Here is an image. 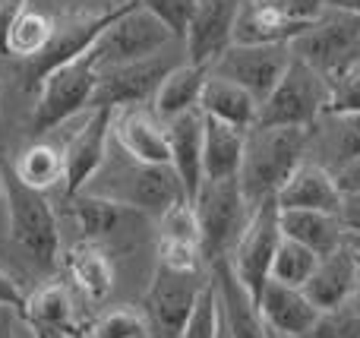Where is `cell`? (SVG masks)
Returning <instances> with one entry per match:
<instances>
[{
    "label": "cell",
    "instance_id": "27",
    "mask_svg": "<svg viewBox=\"0 0 360 338\" xmlns=\"http://www.w3.org/2000/svg\"><path fill=\"white\" fill-rule=\"evenodd\" d=\"M281 238L313 250L319 259L332 256L335 250H342L348 244V234H345L338 215L294 212V209H281Z\"/></svg>",
    "mask_w": 360,
    "mask_h": 338
},
{
    "label": "cell",
    "instance_id": "41",
    "mask_svg": "<svg viewBox=\"0 0 360 338\" xmlns=\"http://www.w3.org/2000/svg\"><path fill=\"white\" fill-rule=\"evenodd\" d=\"M25 301H29V294L19 288V282L0 269V310H16V313H22Z\"/></svg>",
    "mask_w": 360,
    "mask_h": 338
},
{
    "label": "cell",
    "instance_id": "11",
    "mask_svg": "<svg viewBox=\"0 0 360 338\" xmlns=\"http://www.w3.org/2000/svg\"><path fill=\"white\" fill-rule=\"evenodd\" d=\"M171 32L165 22H158L149 10L136 6V10L124 13L105 35L95 41V48L89 51L92 63L98 67V73L114 67H127V63H139L155 57L165 44L171 41Z\"/></svg>",
    "mask_w": 360,
    "mask_h": 338
},
{
    "label": "cell",
    "instance_id": "40",
    "mask_svg": "<svg viewBox=\"0 0 360 338\" xmlns=\"http://www.w3.org/2000/svg\"><path fill=\"white\" fill-rule=\"evenodd\" d=\"M272 4L278 6L281 13H288L291 19H297V22H304V25H310V22H316V19L326 13L329 0H272Z\"/></svg>",
    "mask_w": 360,
    "mask_h": 338
},
{
    "label": "cell",
    "instance_id": "39",
    "mask_svg": "<svg viewBox=\"0 0 360 338\" xmlns=\"http://www.w3.org/2000/svg\"><path fill=\"white\" fill-rule=\"evenodd\" d=\"M300 338H360V313H354L351 307L319 313L310 332H304Z\"/></svg>",
    "mask_w": 360,
    "mask_h": 338
},
{
    "label": "cell",
    "instance_id": "18",
    "mask_svg": "<svg viewBox=\"0 0 360 338\" xmlns=\"http://www.w3.org/2000/svg\"><path fill=\"white\" fill-rule=\"evenodd\" d=\"M357 263H360V256L351 250V244H345L342 250H335L332 256L319 259L313 278L304 285L307 301H310L319 313L345 310L357 288Z\"/></svg>",
    "mask_w": 360,
    "mask_h": 338
},
{
    "label": "cell",
    "instance_id": "1",
    "mask_svg": "<svg viewBox=\"0 0 360 338\" xmlns=\"http://www.w3.org/2000/svg\"><path fill=\"white\" fill-rule=\"evenodd\" d=\"M307 145H310V130H297V126H253L247 133L237 181L250 209L278 196L294 171L307 162Z\"/></svg>",
    "mask_w": 360,
    "mask_h": 338
},
{
    "label": "cell",
    "instance_id": "26",
    "mask_svg": "<svg viewBox=\"0 0 360 338\" xmlns=\"http://www.w3.org/2000/svg\"><path fill=\"white\" fill-rule=\"evenodd\" d=\"M247 133L215 117L202 124V174L205 181H237L243 164Z\"/></svg>",
    "mask_w": 360,
    "mask_h": 338
},
{
    "label": "cell",
    "instance_id": "29",
    "mask_svg": "<svg viewBox=\"0 0 360 338\" xmlns=\"http://www.w3.org/2000/svg\"><path fill=\"white\" fill-rule=\"evenodd\" d=\"M70 212H73L76 225L82 231V240H92V244H101V240L114 238V234L124 228L127 219L136 215V209L124 206V202L111 200V196L101 193H79L70 196Z\"/></svg>",
    "mask_w": 360,
    "mask_h": 338
},
{
    "label": "cell",
    "instance_id": "28",
    "mask_svg": "<svg viewBox=\"0 0 360 338\" xmlns=\"http://www.w3.org/2000/svg\"><path fill=\"white\" fill-rule=\"evenodd\" d=\"M199 111H202L205 117H215V120H221V124L250 133L256 126V117H259V101H256L243 86L212 73L209 82H205V89H202Z\"/></svg>",
    "mask_w": 360,
    "mask_h": 338
},
{
    "label": "cell",
    "instance_id": "31",
    "mask_svg": "<svg viewBox=\"0 0 360 338\" xmlns=\"http://www.w3.org/2000/svg\"><path fill=\"white\" fill-rule=\"evenodd\" d=\"M13 174L25 183V187L38 190H51L54 183H60L67 177V164H63V152L54 149L51 143H32L22 155L13 164Z\"/></svg>",
    "mask_w": 360,
    "mask_h": 338
},
{
    "label": "cell",
    "instance_id": "23",
    "mask_svg": "<svg viewBox=\"0 0 360 338\" xmlns=\"http://www.w3.org/2000/svg\"><path fill=\"white\" fill-rule=\"evenodd\" d=\"M304 32L307 25L281 13L272 0H243L234 22V44H291Z\"/></svg>",
    "mask_w": 360,
    "mask_h": 338
},
{
    "label": "cell",
    "instance_id": "4",
    "mask_svg": "<svg viewBox=\"0 0 360 338\" xmlns=\"http://www.w3.org/2000/svg\"><path fill=\"white\" fill-rule=\"evenodd\" d=\"M326 105H329V82H326V76H319L300 57H291L278 86L259 105L256 126H297V130H313L319 124V117H323Z\"/></svg>",
    "mask_w": 360,
    "mask_h": 338
},
{
    "label": "cell",
    "instance_id": "8",
    "mask_svg": "<svg viewBox=\"0 0 360 338\" xmlns=\"http://www.w3.org/2000/svg\"><path fill=\"white\" fill-rule=\"evenodd\" d=\"M281 244V209L278 200H262L259 206L250 212V221L243 234L237 238L234 250H231V269L240 278V285L253 294L259 304L262 291H266L269 278H272V263Z\"/></svg>",
    "mask_w": 360,
    "mask_h": 338
},
{
    "label": "cell",
    "instance_id": "43",
    "mask_svg": "<svg viewBox=\"0 0 360 338\" xmlns=\"http://www.w3.org/2000/svg\"><path fill=\"white\" fill-rule=\"evenodd\" d=\"M335 183H338V190H342V196H360V158L348 162L338 171Z\"/></svg>",
    "mask_w": 360,
    "mask_h": 338
},
{
    "label": "cell",
    "instance_id": "17",
    "mask_svg": "<svg viewBox=\"0 0 360 338\" xmlns=\"http://www.w3.org/2000/svg\"><path fill=\"white\" fill-rule=\"evenodd\" d=\"M209 275L218 288V313L228 329L231 338H269V329L262 323L259 304L253 301L247 288L240 285V278L231 269V259H215L209 266Z\"/></svg>",
    "mask_w": 360,
    "mask_h": 338
},
{
    "label": "cell",
    "instance_id": "22",
    "mask_svg": "<svg viewBox=\"0 0 360 338\" xmlns=\"http://www.w3.org/2000/svg\"><path fill=\"white\" fill-rule=\"evenodd\" d=\"M259 313L266 329L278 338H300L304 332H310V326L319 320V310L307 301L304 291L278 285L272 278H269L266 291L259 297Z\"/></svg>",
    "mask_w": 360,
    "mask_h": 338
},
{
    "label": "cell",
    "instance_id": "25",
    "mask_svg": "<svg viewBox=\"0 0 360 338\" xmlns=\"http://www.w3.org/2000/svg\"><path fill=\"white\" fill-rule=\"evenodd\" d=\"M310 152H316L313 162L323 164L332 174H338L348 162L360 158V117L357 114H348V117L323 114L319 124L310 130L307 155H310Z\"/></svg>",
    "mask_w": 360,
    "mask_h": 338
},
{
    "label": "cell",
    "instance_id": "30",
    "mask_svg": "<svg viewBox=\"0 0 360 338\" xmlns=\"http://www.w3.org/2000/svg\"><path fill=\"white\" fill-rule=\"evenodd\" d=\"M67 269L70 278L76 282V288L89 301H105L114 291V266L108 259V253L101 250V244H92V240L73 244L67 253Z\"/></svg>",
    "mask_w": 360,
    "mask_h": 338
},
{
    "label": "cell",
    "instance_id": "48",
    "mask_svg": "<svg viewBox=\"0 0 360 338\" xmlns=\"http://www.w3.org/2000/svg\"><path fill=\"white\" fill-rule=\"evenodd\" d=\"M348 244H351V247H354V253H357V256H360V234H348Z\"/></svg>",
    "mask_w": 360,
    "mask_h": 338
},
{
    "label": "cell",
    "instance_id": "12",
    "mask_svg": "<svg viewBox=\"0 0 360 338\" xmlns=\"http://www.w3.org/2000/svg\"><path fill=\"white\" fill-rule=\"evenodd\" d=\"M291 44H231L212 73L243 86L256 101H266L291 63Z\"/></svg>",
    "mask_w": 360,
    "mask_h": 338
},
{
    "label": "cell",
    "instance_id": "36",
    "mask_svg": "<svg viewBox=\"0 0 360 338\" xmlns=\"http://www.w3.org/2000/svg\"><path fill=\"white\" fill-rule=\"evenodd\" d=\"M323 114H335V117L357 114L360 117V63L329 79V105Z\"/></svg>",
    "mask_w": 360,
    "mask_h": 338
},
{
    "label": "cell",
    "instance_id": "33",
    "mask_svg": "<svg viewBox=\"0 0 360 338\" xmlns=\"http://www.w3.org/2000/svg\"><path fill=\"white\" fill-rule=\"evenodd\" d=\"M316 266H319L316 253L300 247V244H294V240H288V238H281L278 253H275V263H272V282L304 291V285L313 278Z\"/></svg>",
    "mask_w": 360,
    "mask_h": 338
},
{
    "label": "cell",
    "instance_id": "6",
    "mask_svg": "<svg viewBox=\"0 0 360 338\" xmlns=\"http://www.w3.org/2000/svg\"><path fill=\"white\" fill-rule=\"evenodd\" d=\"M98 67L92 57L82 54L79 60L67 63V67L54 70L48 79L38 86V98L29 114V133L32 136H44L54 126L67 124L79 111L92 108V95L98 86Z\"/></svg>",
    "mask_w": 360,
    "mask_h": 338
},
{
    "label": "cell",
    "instance_id": "44",
    "mask_svg": "<svg viewBox=\"0 0 360 338\" xmlns=\"http://www.w3.org/2000/svg\"><path fill=\"white\" fill-rule=\"evenodd\" d=\"M338 221H342L345 234H360V196H345L342 209H338Z\"/></svg>",
    "mask_w": 360,
    "mask_h": 338
},
{
    "label": "cell",
    "instance_id": "47",
    "mask_svg": "<svg viewBox=\"0 0 360 338\" xmlns=\"http://www.w3.org/2000/svg\"><path fill=\"white\" fill-rule=\"evenodd\" d=\"M354 250V247H351ZM351 310L360 313V263H357V288H354V297H351Z\"/></svg>",
    "mask_w": 360,
    "mask_h": 338
},
{
    "label": "cell",
    "instance_id": "45",
    "mask_svg": "<svg viewBox=\"0 0 360 338\" xmlns=\"http://www.w3.org/2000/svg\"><path fill=\"white\" fill-rule=\"evenodd\" d=\"M0 338H16V335H13V320H10V313H0Z\"/></svg>",
    "mask_w": 360,
    "mask_h": 338
},
{
    "label": "cell",
    "instance_id": "38",
    "mask_svg": "<svg viewBox=\"0 0 360 338\" xmlns=\"http://www.w3.org/2000/svg\"><path fill=\"white\" fill-rule=\"evenodd\" d=\"M139 4H143V10H149L158 22L168 25V32L174 38H184L199 0H139Z\"/></svg>",
    "mask_w": 360,
    "mask_h": 338
},
{
    "label": "cell",
    "instance_id": "9",
    "mask_svg": "<svg viewBox=\"0 0 360 338\" xmlns=\"http://www.w3.org/2000/svg\"><path fill=\"white\" fill-rule=\"evenodd\" d=\"M209 275L202 272H174L155 266L143 297V316L149 323V338H184L190 313L202 294Z\"/></svg>",
    "mask_w": 360,
    "mask_h": 338
},
{
    "label": "cell",
    "instance_id": "15",
    "mask_svg": "<svg viewBox=\"0 0 360 338\" xmlns=\"http://www.w3.org/2000/svg\"><path fill=\"white\" fill-rule=\"evenodd\" d=\"M243 0H199L184 41L193 63L215 67V60L234 44V22Z\"/></svg>",
    "mask_w": 360,
    "mask_h": 338
},
{
    "label": "cell",
    "instance_id": "13",
    "mask_svg": "<svg viewBox=\"0 0 360 338\" xmlns=\"http://www.w3.org/2000/svg\"><path fill=\"white\" fill-rule=\"evenodd\" d=\"M114 111L108 108H89L79 130L70 133L63 145V164H67V196H79L89 183L98 177L108 162V139H111Z\"/></svg>",
    "mask_w": 360,
    "mask_h": 338
},
{
    "label": "cell",
    "instance_id": "5",
    "mask_svg": "<svg viewBox=\"0 0 360 338\" xmlns=\"http://www.w3.org/2000/svg\"><path fill=\"white\" fill-rule=\"evenodd\" d=\"M291 54L310 63L326 82L360 63V16L342 6H326L316 22L291 41Z\"/></svg>",
    "mask_w": 360,
    "mask_h": 338
},
{
    "label": "cell",
    "instance_id": "10",
    "mask_svg": "<svg viewBox=\"0 0 360 338\" xmlns=\"http://www.w3.org/2000/svg\"><path fill=\"white\" fill-rule=\"evenodd\" d=\"M95 181H101V177H95ZM92 193L111 196V200L136 209V212H149V215H158V219L171 206L186 200L184 187H180V177L174 174L171 164H139L130 155H127L124 164H117V171L105 181V187H95Z\"/></svg>",
    "mask_w": 360,
    "mask_h": 338
},
{
    "label": "cell",
    "instance_id": "32",
    "mask_svg": "<svg viewBox=\"0 0 360 338\" xmlns=\"http://www.w3.org/2000/svg\"><path fill=\"white\" fill-rule=\"evenodd\" d=\"M54 29H57V22L48 16V13L25 10L22 16L16 19V25H13L10 38H6V57H16L19 63L38 57L44 48H48Z\"/></svg>",
    "mask_w": 360,
    "mask_h": 338
},
{
    "label": "cell",
    "instance_id": "3",
    "mask_svg": "<svg viewBox=\"0 0 360 338\" xmlns=\"http://www.w3.org/2000/svg\"><path fill=\"white\" fill-rule=\"evenodd\" d=\"M6 181V215H10V238L22 247V253L41 272H51L60 259V225L51 200L38 190L25 187L16 174H4Z\"/></svg>",
    "mask_w": 360,
    "mask_h": 338
},
{
    "label": "cell",
    "instance_id": "14",
    "mask_svg": "<svg viewBox=\"0 0 360 338\" xmlns=\"http://www.w3.org/2000/svg\"><path fill=\"white\" fill-rule=\"evenodd\" d=\"M174 67L177 63H171L165 54H155V57H149V60L105 70V73L98 76V86H95L92 108L117 111V108L146 105V101L155 98L158 86H162L165 76H168Z\"/></svg>",
    "mask_w": 360,
    "mask_h": 338
},
{
    "label": "cell",
    "instance_id": "2",
    "mask_svg": "<svg viewBox=\"0 0 360 338\" xmlns=\"http://www.w3.org/2000/svg\"><path fill=\"white\" fill-rule=\"evenodd\" d=\"M136 6H143V4H139V0H124V4L105 6V10H98V13H73V16L60 19L48 41V48L38 57H32V60L19 63L22 89L25 92H38V86H41L54 70L67 67V63L79 60L82 54H89V51L95 48V41H98L124 13L136 10Z\"/></svg>",
    "mask_w": 360,
    "mask_h": 338
},
{
    "label": "cell",
    "instance_id": "20",
    "mask_svg": "<svg viewBox=\"0 0 360 338\" xmlns=\"http://www.w3.org/2000/svg\"><path fill=\"white\" fill-rule=\"evenodd\" d=\"M278 209H294V212H326L338 215L342 209V190L335 183V174L326 171L323 164L307 158L297 171L291 174V181L278 190Z\"/></svg>",
    "mask_w": 360,
    "mask_h": 338
},
{
    "label": "cell",
    "instance_id": "21",
    "mask_svg": "<svg viewBox=\"0 0 360 338\" xmlns=\"http://www.w3.org/2000/svg\"><path fill=\"white\" fill-rule=\"evenodd\" d=\"M202 124L205 114L202 111H190L184 117L165 124L168 133V145H171V168L180 177V187L186 193V202H196L199 190L205 183L202 174Z\"/></svg>",
    "mask_w": 360,
    "mask_h": 338
},
{
    "label": "cell",
    "instance_id": "37",
    "mask_svg": "<svg viewBox=\"0 0 360 338\" xmlns=\"http://www.w3.org/2000/svg\"><path fill=\"white\" fill-rule=\"evenodd\" d=\"M218 326H221V313H218V288L215 282H205L202 294H199L196 307L190 313V323L184 329V338H218Z\"/></svg>",
    "mask_w": 360,
    "mask_h": 338
},
{
    "label": "cell",
    "instance_id": "49",
    "mask_svg": "<svg viewBox=\"0 0 360 338\" xmlns=\"http://www.w3.org/2000/svg\"><path fill=\"white\" fill-rule=\"evenodd\" d=\"M6 193V181H4V174H0V196Z\"/></svg>",
    "mask_w": 360,
    "mask_h": 338
},
{
    "label": "cell",
    "instance_id": "16",
    "mask_svg": "<svg viewBox=\"0 0 360 338\" xmlns=\"http://www.w3.org/2000/svg\"><path fill=\"white\" fill-rule=\"evenodd\" d=\"M111 136L117 139L120 152L139 164H171V145L165 124L146 105L117 108L111 120Z\"/></svg>",
    "mask_w": 360,
    "mask_h": 338
},
{
    "label": "cell",
    "instance_id": "42",
    "mask_svg": "<svg viewBox=\"0 0 360 338\" xmlns=\"http://www.w3.org/2000/svg\"><path fill=\"white\" fill-rule=\"evenodd\" d=\"M29 0H0V54L6 57V38H10L13 25H16V19L22 16L25 10H29Z\"/></svg>",
    "mask_w": 360,
    "mask_h": 338
},
{
    "label": "cell",
    "instance_id": "46",
    "mask_svg": "<svg viewBox=\"0 0 360 338\" xmlns=\"http://www.w3.org/2000/svg\"><path fill=\"white\" fill-rule=\"evenodd\" d=\"M329 6H342V10H351L360 16V0H329Z\"/></svg>",
    "mask_w": 360,
    "mask_h": 338
},
{
    "label": "cell",
    "instance_id": "7",
    "mask_svg": "<svg viewBox=\"0 0 360 338\" xmlns=\"http://www.w3.org/2000/svg\"><path fill=\"white\" fill-rule=\"evenodd\" d=\"M193 209L199 219V234H202V259L212 266L215 259L231 256L253 212L250 202L243 200L240 181H205Z\"/></svg>",
    "mask_w": 360,
    "mask_h": 338
},
{
    "label": "cell",
    "instance_id": "50",
    "mask_svg": "<svg viewBox=\"0 0 360 338\" xmlns=\"http://www.w3.org/2000/svg\"><path fill=\"white\" fill-rule=\"evenodd\" d=\"M269 338H278V335H272V332H269Z\"/></svg>",
    "mask_w": 360,
    "mask_h": 338
},
{
    "label": "cell",
    "instance_id": "24",
    "mask_svg": "<svg viewBox=\"0 0 360 338\" xmlns=\"http://www.w3.org/2000/svg\"><path fill=\"white\" fill-rule=\"evenodd\" d=\"M212 76V67L205 63H177L165 82L158 86L155 98H152V114H155L162 124H171V120L184 117L190 111H199V101H202V89Z\"/></svg>",
    "mask_w": 360,
    "mask_h": 338
},
{
    "label": "cell",
    "instance_id": "19",
    "mask_svg": "<svg viewBox=\"0 0 360 338\" xmlns=\"http://www.w3.org/2000/svg\"><path fill=\"white\" fill-rule=\"evenodd\" d=\"M19 316L29 323L35 338H89V329H82V323L76 320L73 297L60 282H51L29 294Z\"/></svg>",
    "mask_w": 360,
    "mask_h": 338
},
{
    "label": "cell",
    "instance_id": "35",
    "mask_svg": "<svg viewBox=\"0 0 360 338\" xmlns=\"http://www.w3.org/2000/svg\"><path fill=\"white\" fill-rule=\"evenodd\" d=\"M89 338H149V323L143 310L114 307L89 326Z\"/></svg>",
    "mask_w": 360,
    "mask_h": 338
},
{
    "label": "cell",
    "instance_id": "34",
    "mask_svg": "<svg viewBox=\"0 0 360 338\" xmlns=\"http://www.w3.org/2000/svg\"><path fill=\"white\" fill-rule=\"evenodd\" d=\"M158 247H199L202 250V234L193 202H177L158 219Z\"/></svg>",
    "mask_w": 360,
    "mask_h": 338
}]
</instances>
